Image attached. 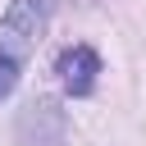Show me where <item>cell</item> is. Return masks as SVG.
<instances>
[{
	"label": "cell",
	"instance_id": "6da1fadb",
	"mask_svg": "<svg viewBox=\"0 0 146 146\" xmlns=\"http://www.w3.org/2000/svg\"><path fill=\"white\" fill-rule=\"evenodd\" d=\"M46 23H50V0H14L0 14V59L9 64L32 59L46 36Z\"/></svg>",
	"mask_w": 146,
	"mask_h": 146
},
{
	"label": "cell",
	"instance_id": "7a4b0ae2",
	"mask_svg": "<svg viewBox=\"0 0 146 146\" xmlns=\"http://www.w3.org/2000/svg\"><path fill=\"white\" fill-rule=\"evenodd\" d=\"M55 73H59V87L68 96H91L96 91V73H100V55L91 46H68L55 59Z\"/></svg>",
	"mask_w": 146,
	"mask_h": 146
},
{
	"label": "cell",
	"instance_id": "3957f363",
	"mask_svg": "<svg viewBox=\"0 0 146 146\" xmlns=\"http://www.w3.org/2000/svg\"><path fill=\"white\" fill-rule=\"evenodd\" d=\"M18 87V64H9V59H0V100L9 96Z\"/></svg>",
	"mask_w": 146,
	"mask_h": 146
},
{
	"label": "cell",
	"instance_id": "277c9868",
	"mask_svg": "<svg viewBox=\"0 0 146 146\" xmlns=\"http://www.w3.org/2000/svg\"><path fill=\"white\" fill-rule=\"evenodd\" d=\"M78 5H87V0H78Z\"/></svg>",
	"mask_w": 146,
	"mask_h": 146
}]
</instances>
